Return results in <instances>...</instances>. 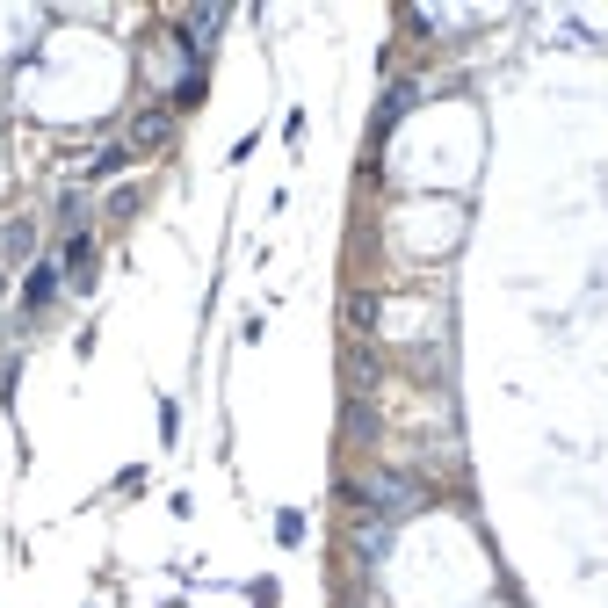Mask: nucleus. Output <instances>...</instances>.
Masks as SVG:
<instances>
[{"label": "nucleus", "instance_id": "1", "mask_svg": "<svg viewBox=\"0 0 608 608\" xmlns=\"http://www.w3.org/2000/svg\"><path fill=\"white\" fill-rule=\"evenodd\" d=\"M355 500H362V507H377V514H391V522H399V514H413V507H420V485H413V478H399V471H384V478H370V485H362Z\"/></svg>", "mask_w": 608, "mask_h": 608}, {"label": "nucleus", "instance_id": "2", "mask_svg": "<svg viewBox=\"0 0 608 608\" xmlns=\"http://www.w3.org/2000/svg\"><path fill=\"white\" fill-rule=\"evenodd\" d=\"M51 290H58V268H37V276L22 283V304L37 312V304H51Z\"/></svg>", "mask_w": 608, "mask_h": 608}, {"label": "nucleus", "instance_id": "3", "mask_svg": "<svg viewBox=\"0 0 608 608\" xmlns=\"http://www.w3.org/2000/svg\"><path fill=\"white\" fill-rule=\"evenodd\" d=\"M66 276H73V283L95 276V247H87V239H73V247H66Z\"/></svg>", "mask_w": 608, "mask_h": 608}, {"label": "nucleus", "instance_id": "4", "mask_svg": "<svg viewBox=\"0 0 608 608\" xmlns=\"http://www.w3.org/2000/svg\"><path fill=\"white\" fill-rule=\"evenodd\" d=\"M160 138H167V116H160V109H145V116H138V131H131V145L145 152V145H160Z\"/></svg>", "mask_w": 608, "mask_h": 608}]
</instances>
